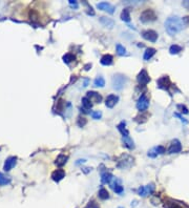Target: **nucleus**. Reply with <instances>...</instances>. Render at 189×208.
<instances>
[{
  "label": "nucleus",
  "instance_id": "1",
  "mask_svg": "<svg viewBox=\"0 0 189 208\" xmlns=\"http://www.w3.org/2000/svg\"><path fill=\"white\" fill-rule=\"evenodd\" d=\"M184 26H185L184 21L178 16L169 17V18H167L165 21V28H166L167 33H168L169 35H171V36H173V35L181 32V31L184 28Z\"/></svg>",
  "mask_w": 189,
  "mask_h": 208
},
{
  "label": "nucleus",
  "instance_id": "2",
  "mask_svg": "<svg viewBox=\"0 0 189 208\" xmlns=\"http://www.w3.org/2000/svg\"><path fill=\"white\" fill-rule=\"evenodd\" d=\"M111 82H113V87L116 90H121L127 83V78L122 74H116L113 77Z\"/></svg>",
  "mask_w": 189,
  "mask_h": 208
},
{
  "label": "nucleus",
  "instance_id": "3",
  "mask_svg": "<svg viewBox=\"0 0 189 208\" xmlns=\"http://www.w3.org/2000/svg\"><path fill=\"white\" fill-rule=\"evenodd\" d=\"M157 19V15H155V11L152 10H145L144 12H142L141 16H140V20L143 23H147V22H151L155 21Z\"/></svg>",
  "mask_w": 189,
  "mask_h": 208
},
{
  "label": "nucleus",
  "instance_id": "4",
  "mask_svg": "<svg viewBox=\"0 0 189 208\" xmlns=\"http://www.w3.org/2000/svg\"><path fill=\"white\" fill-rule=\"evenodd\" d=\"M164 207L165 208H189L188 205H186L184 202H180V201L173 200V199H166L165 203H164Z\"/></svg>",
  "mask_w": 189,
  "mask_h": 208
},
{
  "label": "nucleus",
  "instance_id": "5",
  "mask_svg": "<svg viewBox=\"0 0 189 208\" xmlns=\"http://www.w3.org/2000/svg\"><path fill=\"white\" fill-rule=\"evenodd\" d=\"M133 161L135 159L130 156H127V154H124L122 156V159L119 161L118 163V167L119 168H122V169H125V168H129L131 165L133 164Z\"/></svg>",
  "mask_w": 189,
  "mask_h": 208
},
{
  "label": "nucleus",
  "instance_id": "6",
  "mask_svg": "<svg viewBox=\"0 0 189 208\" xmlns=\"http://www.w3.org/2000/svg\"><path fill=\"white\" fill-rule=\"evenodd\" d=\"M149 106V100L145 95H142L139 99H138L137 102V108L140 110V112H145V110L148 108Z\"/></svg>",
  "mask_w": 189,
  "mask_h": 208
},
{
  "label": "nucleus",
  "instance_id": "7",
  "mask_svg": "<svg viewBox=\"0 0 189 208\" xmlns=\"http://www.w3.org/2000/svg\"><path fill=\"white\" fill-rule=\"evenodd\" d=\"M142 37L145 40H148L150 42H155L158 40V33L153 30H146L142 33Z\"/></svg>",
  "mask_w": 189,
  "mask_h": 208
},
{
  "label": "nucleus",
  "instance_id": "8",
  "mask_svg": "<svg viewBox=\"0 0 189 208\" xmlns=\"http://www.w3.org/2000/svg\"><path fill=\"white\" fill-rule=\"evenodd\" d=\"M181 150H182V144L178 139H175V140L171 141L170 146L168 148L169 154H179V152H181Z\"/></svg>",
  "mask_w": 189,
  "mask_h": 208
},
{
  "label": "nucleus",
  "instance_id": "9",
  "mask_svg": "<svg viewBox=\"0 0 189 208\" xmlns=\"http://www.w3.org/2000/svg\"><path fill=\"white\" fill-rule=\"evenodd\" d=\"M153 189H155L153 184H149V185H146V186H141L138 189V194L140 197H147L148 194L152 193Z\"/></svg>",
  "mask_w": 189,
  "mask_h": 208
},
{
  "label": "nucleus",
  "instance_id": "10",
  "mask_svg": "<svg viewBox=\"0 0 189 208\" xmlns=\"http://www.w3.org/2000/svg\"><path fill=\"white\" fill-rule=\"evenodd\" d=\"M137 80H138V82H139V84H141V85H146V84L150 81V77H149V75L147 74L146 70H142L141 72L138 74Z\"/></svg>",
  "mask_w": 189,
  "mask_h": 208
},
{
  "label": "nucleus",
  "instance_id": "11",
  "mask_svg": "<svg viewBox=\"0 0 189 208\" xmlns=\"http://www.w3.org/2000/svg\"><path fill=\"white\" fill-rule=\"evenodd\" d=\"M97 8L101 11L109 13V14H114V12H115V6L109 2H100V3L97 4Z\"/></svg>",
  "mask_w": 189,
  "mask_h": 208
},
{
  "label": "nucleus",
  "instance_id": "12",
  "mask_svg": "<svg viewBox=\"0 0 189 208\" xmlns=\"http://www.w3.org/2000/svg\"><path fill=\"white\" fill-rule=\"evenodd\" d=\"M164 152H165V148H164V146H155V147L151 148L150 150L148 151V157H150V158H157L158 156H160V154H163Z\"/></svg>",
  "mask_w": 189,
  "mask_h": 208
},
{
  "label": "nucleus",
  "instance_id": "13",
  "mask_svg": "<svg viewBox=\"0 0 189 208\" xmlns=\"http://www.w3.org/2000/svg\"><path fill=\"white\" fill-rule=\"evenodd\" d=\"M170 85H171V82H170V80H169L168 76H164L158 80V86H159L160 88H162V89L168 90Z\"/></svg>",
  "mask_w": 189,
  "mask_h": 208
},
{
  "label": "nucleus",
  "instance_id": "14",
  "mask_svg": "<svg viewBox=\"0 0 189 208\" xmlns=\"http://www.w3.org/2000/svg\"><path fill=\"white\" fill-rule=\"evenodd\" d=\"M86 97L91 102H94V103H101V101H102V96L97 92H91H91H87Z\"/></svg>",
  "mask_w": 189,
  "mask_h": 208
},
{
  "label": "nucleus",
  "instance_id": "15",
  "mask_svg": "<svg viewBox=\"0 0 189 208\" xmlns=\"http://www.w3.org/2000/svg\"><path fill=\"white\" fill-rule=\"evenodd\" d=\"M118 101H119L118 96H116V95H109V96H107L106 100H105V105L108 108H113L118 103Z\"/></svg>",
  "mask_w": 189,
  "mask_h": 208
},
{
  "label": "nucleus",
  "instance_id": "16",
  "mask_svg": "<svg viewBox=\"0 0 189 208\" xmlns=\"http://www.w3.org/2000/svg\"><path fill=\"white\" fill-rule=\"evenodd\" d=\"M65 177V171L63 169H57L52 174V179L55 182H60Z\"/></svg>",
  "mask_w": 189,
  "mask_h": 208
},
{
  "label": "nucleus",
  "instance_id": "17",
  "mask_svg": "<svg viewBox=\"0 0 189 208\" xmlns=\"http://www.w3.org/2000/svg\"><path fill=\"white\" fill-rule=\"evenodd\" d=\"M100 62H101L102 65H104V66H109V65H111V64H113L114 58H113V56H111V55L106 54V55H104V56L101 57Z\"/></svg>",
  "mask_w": 189,
  "mask_h": 208
},
{
  "label": "nucleus",
  "instance_id": "18",
  "mask_svg": "<svg viewBox=\"0 0 189 208\" xmlns=\"http://www.w3.org/2000/svg\"><path fill=\"white\" fill-rule=\"evenodd\" d=\"M100 22L105 26V28H114V26H115V21H114L113 19L107 18V17H104V16L100 18Z\"/></svg>",
  "mask_w": 189,
  "mask_h": 208
},
{
  "label": "nucleus",
  "instance_id": "19",
  "mask_svg": "<svg viewBox=\"0 0 189 208\" xmlns=\"http://www.w3.org/2000/svg\"><path fill=\"white\" fill-rule=\"evenodd\" d=\"M15 164H16V158L11 157V158H8V160L5 161V163H4V170L8 171V170H11L15 166Z\"/></svg>",
  "mask_w": 189,
  "mask_h": 208
},
{
  "label": "nucleus",
  "instance_id": "20",
  "mask_svg": "<svg viewBox=\"0 0 189 208\" xmlns=\"http://www.w3.org/2000/svg\"><path fill=\"white\" fill-rule=\"evenodd\" d=\"M67 160H69V157L67 156H64V154H60V156L57 157L56 161H55V164L57 165V166H63V165L66 164Z\"/></svg>",
  "mask_w": 189,
  "mask_h": 208
},
{
  "label": "nucleus",
  "instance_id": "21",
  "mask_svg": "<svg viewBox=\"0 0 189 208\" xmlns=\"http://www.w3.org/2000/svg\"><path fill=\"white\" fill-rule=\"evenodd\" d=\"M155 52H157V50H155V48H153V47H148V48H146V50L144 52V56H143L144 60L148 61L149 59H151L153 56H155Z\"/></svg>",
  "mask_w": 189,
  "mask_h": 208
},
{
  "label": "nucleus",
  "instance_id": "22",
  "mask_svg": "<svg viewBox=\"0 0 189 208\" xmlns=\"http://www.w3.org/2000/svg\"><path fill=\"white\" fill-rule=\"evenodd\" d=\"M114 179L113 174H111V172H103L102 174H101V182L103 183V184H107V183H111V180Z\"/></svg>",
  "mask_w": 189,
  "mask_h": 208
},
{
  "label": "nucleus",
  "instance_id": "23",
  "mask_svg": "<svg viewBox=\"0 0 189 208\" xmlns=\"http://www.w3.org/2000/svg\"><path fill=\"white\" fill-rule=\"evenodd\" d=\"M122 141H123V143H124V145L126 146L128 149H133V148H135V143H133V139H131L129 136L128 137H123Z\"/></svg>",
  "mask_w": 189,
  "mask_h": 208
},
{
  "label": "nucleus",
  "instance_id": "24",
  "mask_svg": "<svg viewBox=\"0 0 189 208\" xmlns=\"http://www.w3.org/2000/svg\"><path fill=\"white\" fill-rule=\"evenodd\" d=\"M111 187L113 188L114 191H115L116 193H119V194L122 193L123 190H124V189H123V186L120 184V181H118V180L116 181L115 183H111Z\"/></svg>",
  "mask_w": 189,
  "mask_h": 208
},
{
  "label": "nucleus",
  "instance_id": "25",
  "mask_svg": "<svg viewBox=\"0 0 189 208\" xmlns=\"http://www.w3.org/2000/svg\"><path fill=\"white\" fill-rule=\"evenodd\" d=\"M121 19L125 22H129L130 21V10L128 8H124L121 13Z\"/></svg>",
  "mask_w": 189,
  "mask_h": 208
},
{
  "label": "nucleus",
  "instance_id": "26",
  "mask_svg": "<svg viewBox=\"0 0 189 208\" xmlns=\"http://www.w3.org/2000/svg\"><path fill=\"white\" fill-rule=\"evenodd\" d=\"M125 126H126V123L121 122L120 124L118 125V129L120 130V132L122 134L123 137H128L129 136V132L127 130V128L125 127Z\"/></svg>",
  "mask_w": 189,
  "mask_h": 208
},
{
  "label": "nucleus",
  "instance_id": "27",
  "mask_svg": "<svg viewBox=\"0 0 189 208\" xmlns=\"http://www.w3.org/2000/svg\"><path fill=\"white\" fill-rule=\"evenodd\" d=\"M94 85L96 86V87H104V85H105L104 78H103L102 76L97 77V78L94 79Z\"/></svg>",
  "mask_w": 189,
  "mask_h": 208
},
{
  "label": "nucleus",
  "instance_id": "28",
  "mask_svg": "<svg viewBox=\"0 0 189 208\" xmlns=\"http://www.w3.org/2000/svg\"><path fill=\"white\" fill-rule=\"evenodd\" d=\"M182 50H183L182 46L173 44V45H171L170 47H169V53H170L171 55H177V54H179L180 52H182Z\"/></svg>",
  "mask_w": 189,
  "mask_h": 208
},
{
  "label": "nucleus",
  "instance_id": "29",
  "mask_svg": "<svg viewBox=\"0 0 189 208\" xmlns=\"http://www.w3.org/2000/svg\"><path fill=\"white\" fill-rule=\"evenodd\" d=\"M99 198L101 199V200H107V199L109 198V193L108 191H107L105 188H101L100 190H99V193H98Z\"/></svg>",
  "mask_w": 189,
  "mask_h": 208
},
{
  "label": "nucleus",
  "instance_id": "30",
  "mask_svg": "<svg viewBox=\"0 0 189 208\" xmlns=\"http://www.w3.org/2000/svg\"><path fill=\"white\" fill-rule=\"evenodd\" d=\"M82 106L86 109H91L93 107V103L87 97H84V98H82Z\"/></svg>",
  "mask_w": 189,
  "mask_h": 208
},
{
  "label": "nucleus",
  "instance_id": "31",
  "mask_svg": "<svg viewBox=\"0 0 189 208\" xmlns=\"http://www.w3.org/2000/svg\"><path fill=\"white\" fill-rule=\"evenodd\" d=\"M75 59H76V57H75L72 54H71V53H67V54H65L64 56H63V61H64L66 64L71 63L72 61L75 60Z\"/></svg>",
  "mask_w": 189,
  "mask_h": 208
},
{
  "label": "nucleus",
  "instance_id": "32",
  "mask_svg": "<svg viewBox=\"0 0 189 208\" xmlns=\"http://www.w3.org/2000/svg\"><path fill=\"white\" fill-rule=\"evenodd\" d=\"M116 48H117V54L120 55V56H124V55L127 54V53H126V48H125L123 45H121V44H117Z\"/></svg>",
  "mask_w": 189,
  "mask_h": 208
},
{
  "label": "nucleus",
  "instance_id": "33",
  "mask_svg": "<svg viewBox=\"0 0 189 208\" xmlns=\"http://www.w3.org/2000/svg\"><path fill=\"white\" fill-rule=\"evenodd\" d=\"M10 179H8V177L4 176L3 174H1L0 172V185H6L10 183Z\"/></svg>",
  "mask_w": 189,
  "mask_h": 208
},
{
  "label": "nucleus",
  "instance_id": "34",
  "mask_svg": "<svg viewBox=\"0 0 189 208\" xmlns=\"http://www.w3.org/2000/svg\"><path fill=\"white\" fill-rule=\"evenodd\" d=\"M177 107H178V109H179V110H181V112H182V114H185V115H187L188 112H189L188 108L186 107L185 105H183V104H179V105H178Z\"/></svg>",
  "mask_w": 189,
  "mask_h": 208
},
{
  "label": "nucleus",
  "instance_id": "35",
  "mask_svg": "<svg viewBox=\"0 0 189 208\" xmlns=\"http://www.w3.org/2000/svg\"><path fill=\"white\" fill-rule=\"evenodd\" d=\"M91 115L94 120H99V119H101V117H102V112H91Z\"/></svg>",
  "mask_w": 189,
  "mask_h": 208
},
{
  "label": "nucleus",
  "instance_id": "36",
  "mask_svg": "<svg viewBox=\"0 0 189 208\" xmlns=\"http://www.w3.org/2000/svg\"><path fill=\"white\" fill-rule=\"evenodd\" d=\"M85 124H86V120H85V118H79L78 120V125L80 126V127H83Z\"/></svg>",
  "mask_w": 189,
  "mask_h": 208
},
{
  "label": "nucleus",
  "instance_id": "37",
  "mask_svg": "<svg viewBox=\"0 0 189 208\" xmlns=\"http://www.w3.org/2000/svg\"><path fill=\"white\" fill-rule=\"evenodd\" d=\"M69 5L72 6V8H78V2L77 1H75V0H69Z\"/></svg>",
  "mask_w": 189,
  "mask_h": 208
},
{
  "label": "nucleus",
  "instance_id": "38",
  "mask_svg": "<svg viewBox=\"0 0 189 208\" xmlns=\"http://www.w3.org/2000/svg\"><path fill=\"white\" fill-rule=\"evenodd\" d=\"M175 117H178V118H179L180 120H181L182 122L184 123V124H187V123H188V122H187V120H185V119H184L183 117H182V116H181V115H180V114H178V112H175Z\"/></svg>",
  "mask_w": 189,
  "mask_h": 208
},
{
  "label": "nucleus",
  "instance_id": "39",
  "mask_svg": "<svg viewBox=\"0 0 189 208\" xmlns=\"http://www.w3.org/2000/svg\"><path fill=\"white\" fill-rule=\"evenodd\" d=\"M86 208H99V206L94 202V201H91V202H89L88 206H87Z\"/></svg>",
  "mask_w": 189,
  "mask_h": 208
},
{
  "label": "nucleus",
  "instance_id": "40",
  "mask_svg": "<svg viewBox=\"0 0 189 208\" xmlns=\"http://www.w3.org/2000/svg\"><path fill=\"white\" fill-rule=\"evenodd\" d=\"M87 83H88V79H85V81H84V86H87Z\"/></svg>",
  "mask_w": 189,
  "mask_h": 208
},
{
  "label": "nucleus",
  "instance_id": "41",
  "mask_svg": "<svg viewBox=\"0 0 189 208\" xmlns=\"http://www.w3.org/2000/svg\"><path fill=\"white\" fill-rule=\"evenodd\" d=\"M118 208H124V207H118Z\"/></svg>",
  "mask_w": 189,
  "mask_h": 208
}]
</instances>
